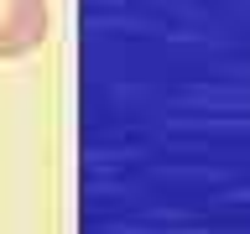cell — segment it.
Masks as SVG:
<instances>
[{
    "label": "cell",
    "instance_id": "1",
    "mask_svg": "<svg viewBox=\"0 0 250 234\" xmlns=\"http://www.w3.org/2000/svg\"><path fill=\"white\" fill-rule=\"evenodd\" d=\"M52 16L42 0H0V58H26L47 42Z\"/></svg>",
    "mask_w": 250,
    "mask_h": 234
}]
</instances>
